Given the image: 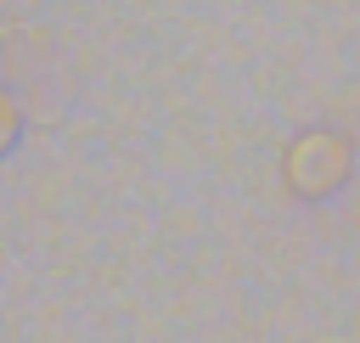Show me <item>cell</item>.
<instances>
[{
  "label": "cell",
  "mask_w": 360,
  "mask_h": 343,
  "mask_svg": "<svg viewBox=\"0 0 360 343\" xmlns=\"http://www.w3.org/2000/svg\"><path fill=\"white\" fill-rule=\"evenodd\" d=\"M354 174V135L332 124H309L281 146V186L298 202H326Z\"/></svg>",
  "instance_id": "1"
},
{
  "label": "cell",
  "mask_w": 360,
  "mask_h": 343,
  "mask_svg": "<svg viewBox=\"0 0 360 343\" xmlns=\"http://www.w3.org/2000/svg\"><path fill=\"white\" fill-rule=\"evenodd\" d=\"M17 141H22V101L0 84V157H6Z\"/></svg>",
  "instance_id": "2"
}]
</instances>
